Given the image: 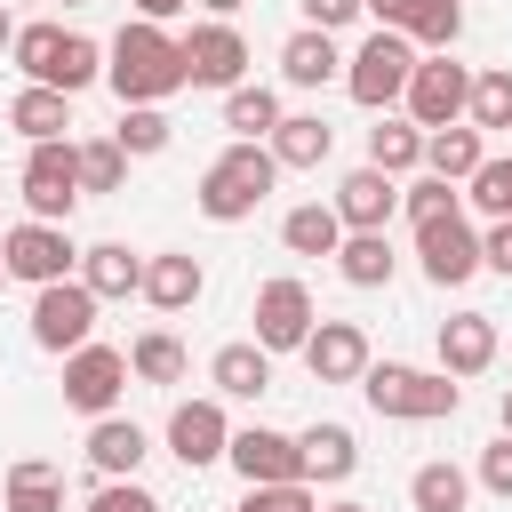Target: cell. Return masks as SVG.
Instances as JSON below:
<instances>
[{
	"label": "cell",
	"mask_w": 512,
	"mask_h": 512,
	"mask_svg": "<svg viewBox=\"0 0 512 512\" xmlns=\"http://www.w3.org/2000/svg\"><path fill=\"white\" fill-rule=\"evenodd\" d=\"M104 80H112V96H120V104H160V96L192 88V72H184V40H176V32H160L152 16L120 24V32H112V48H104Z\"/></svg>",
	"instance_id": "obj_1"
},
{
	"label": "cell",
	"mask_w": 512,
	"mask_h": 512,
	"mask_svg": "<svg viewBox=\"0 0 512 512\" xmlns=\"http://www.w3.org/2000/svg\"><path fill=\"white\" fill-rule=\"evenodd\" d=\"M280 184V160H272V144H248V136H232L216 160H208V176H200V216L208 224H240V216H256L264 208V192Z\"/></svg>",
	"instance_id": "obj_2"
},
{
	"label": "cell",
	"mask_w": 512,
	"mask_h": 512,
	"mask_svg": "<svg viewBox=\"0 0 512 512\" xmlns=\"http://www.w3.org/2000/svg\"><path fill=\"white\" fill-rule=\"evenodd\" d=\"M360 392H368V408L392 416V424H440V416H456V400H464V384H456L448 368H408V360H368Z\"/></svg>",
	"instance_id": "obj_3"
},
{
	"label": "cell",
	"mask_w": 512,
	"mask_h": 512,
	"mask_svg": "<svg viewBox=\"0 0 512 512\" xmlns=\"http://www.w3.org/2000/svg\"><path fill=\"white\" fill-rule=\"evenodd\" d=\"M416 40L408 32H392V24H376L352 56H344V88H352V104L360 112H384V104H400L408 96V72H416Z\"/></svg>",
	"instance_id": "obj_4"
},
{
	"label": "cell",
	"mask_w": 512,
	"mask_h": 512,
	"mask_svg": "<svg viewBox=\"0 0 512 512\" xmlns=\"http://www.w3.org/2000/svg\"><path fill=\"white\" fill-rule=\"evenodd\" d=\"M96 304H104V296H96L80 272H72V280H48V288L32 296V344H40V352H56V360H64V352H80V344L96 336Z\"/></svg>",
	"instance_id": "obj_5"
},
{
	"label": "cell",
	"mask_w": 512,
	"mask_h": 512,
	"mask_svg": "<svg viewBox=\"0 0 512 512\" xmlns=\"http://www.w3.org/2000/svg\"><path fill=\"white\" fill-rule=\"evenodd\" d=\"M80 200H88V192H80V144H72V136L32 144V152H24V208H32L40 224H64Z\"/></svg>",
	"instance_id": "obj_6"
},
{
	"label": "cell",
	"mask_w": 512,
	"mask_h": 512,
	"mask_svg": "<svg viewBox=\"0 0 512 512\" xmlns=\"http://www.w3.org/2000/svg\"><path fill=\"white\" fill-rule=\"evenodd\" d=\"M0 256H8V280H32V288H48V280H72V272H80L72 232H64V224H40V216L8 224V232H0Z\"/></svg>",
	"instance_id": "obj_7"
},
{
	"label": "cell",
	"mask_w": 512,
	"mask_h": 512,
	"mask_svg": "<svg viewBox=\"0 0 512 512\" xmlns=\"http://www.w3.org/2000/svg\"><path fill=\"white\" fill-rule=\"evenodd\" d=\"M408 120L416 128H448V120H464L472 112V72L440 48V56H416V72H408Z\"/></svg>",
	"instance_id": "obj_8"
},
{
	"label": "cell",
	"mask_w": 512,
	"mask_h": 512,
	"mask_svg": "<svg viewBox=\"0 0 512 512\" xmlns=\"http://www.w3.org/2000/svg\"><path fill=\"white\" fill-rule=\"evenodd\" d=\"M136 368H128V352L120 344H80V352H64V408H80V416H112V400H120V384H128Z\"/></svg>",
	"instance_id": "obj_9"
},
{
	"label": "cell",
	"mask_w": 512,
	"mask_h": 512,
	"mask_svg": "<svg viewBox=\"0 0 512 512\" xmlns=\"http://www.w3.org/2000/svg\"><path fill=\"white\" fill-rule=\"evenodd\" d=\"M312 288L296 280V272H280V280H264L256 288V344L264 352H304V336H312Z\"/></svg>",
	"instance_id": "obj_10"
},
{
	"label": "cell",
	"mask_w": 512,
	"mask_h": 512,
	"mask_svg": "<svg viewBox=\"0 0 512 512\" xmlns=\"http://www.w3.org/2000/svg\"><path fill=\"white\" fill-rule=\"evenodd\" d=\"M168 456H176L184 472H200V464H216V456H232V424H224V392H216V400H176V408H168Z\"/></svg>",
	"instance_id": "obj_11"
},
{
	"label": "cell",
	"mask_w": 512,
	"mask_h": 512,
	"mask_svg": "<svg viewBox=\"0 0 512 512\" xmlns=\"http://www.w3.org/2000/svg\"><path fill=\"white\" fill-rule=\"evenodd\" d=\"M184 72H192V88H240L248 40L232 32V16H208V24L184 32Z\"/></svg>",
	"instance_id": "obj_12"
},
{
	"label": "cell",
	"mask_w": 512,
	"mask_h": 512,
	"mask_svg": "<svg viewBox=\"0 0 512 512\" xmlns=\"http://www.w3.org/2000/svg\"><path fill=\"white\" fill-rule=\"evenodd\" d=\"M416 256H424L432 288H464L480 272V232L464 216H432V224H416Z\"/></svg>",
	"instance_id": "obj_13"
},
{
	"label": "cell",
	"mask_w": 512,
	"mask_h": 512,
	"mask_svg": "<svg viewBox=\"0 0 512 512\" xmlns=\"http://www.w3.org/2000/svg\"><path fill=\"white\" fill-rule=\"evenodd\" d=\"M304 368H312L320 384H360V376H368V328H360V320H312Z\"/></svg>",
	"instance_id": "obj_14"
},
{
	"label": "cell",
	"mask_w": 512,
	"mask_h": 512,
	"mask_svg": "<svg viewBox=\"0 0 512 512\" xmlns=\"http://www.w3.org/2000/svg\"><path fill=\"white\" fill-rule=\"evenodd\" d=\"M232 464H240L248 488H264V480H304V440H288V432H272V424H248V432H232Z\"/></svg>",
	"instance_id": "obj_15"
},
{
	"label": "cell",
	"mask_w": 512,
	"mask_h": 512,
	"mask_svg": "<svg viewBox=\"0 0 512 512\" xmlns=\"http://www.w3.org/2000/svg\"><path fill=\"white\" fill-rule=\"evenodd\" d=\"M392 208H400V176H384V168H352V176L336 184V216H344V232H384Z\"/></svg>",
	"instance_id": "obj_16"
},
{
	"label": "cell",
	"mask_w": 512,
	"mask_h": 512,
	"mask_svg": "<svg viewBox=\"0 0 512 512\" xmlns=\"http://www.w3.org/2000/svg\"><path fill=\"white\" fill-rule=\"evenodd\" d=\"M200 288H208V272H200V256H184V248H160V256H144V304L152 312H192L200 304Z\"/></svg>",
	"instance_id": "obj_17"
},
{
	"label": "cell",
	"mask_w": 512,
	"mask_h": 512,
	"mask_svg": "<svg viewBox=\"0 0 512 512\" xmlns=\"http://www.w3.org/2000/svg\"><path fill=\"white\" fill-rule=\"evenodd\" d=\"M336 72H344V56H336V32L304 24V32H288V40H280V80H288V88H328Z\"/></svg>",
	"instance_id": "obj_18"
},
{
	"label": "cell",
	"mask_w": 512,
	"mask_h": 512,
	"mask_svg": "<svg viewBox=\"0 0 512 512\" xmlns=\"http://www.w3.org/2000/svg\"><path fill=\"white\" fill-rule=\"evenodd\" d=\"M144 456H152L144 424H128V416H96V424H88V464H96L104 480H136Z\"/></svg>",
	"instance_id": "obj_19"
},
{
	"label": "cell",
	"mask_w": 512,
	"mask_h": 512,
	"mask_svg": "<svg viewBox=\"0 0 512 512\" xmlns=\"http://www.w3.org/2000/svg\"><path fill=\"white\" fill-rule=\"evenodd\" d=\"M8 128H16L24 144H56V136L72 128V96H64V88L24 80V88H16V104H8Z\"/></svg>",
	"instance_id": "obj_20"
},
{
	"label": "cell",
	"mask_w": 512,
	"mask_h": 512,
	"mask_svg": "<svg viewBox=\"0 0 512 512\" xmlns=\"http://www.w3.org/2000/svg\"><path fill=\"white\" fill-rule=\"evenodd\" d=\"M488 360H496V320H488V312L440 320V368H448V376H480Z\"/></svg>",
	"instance_id": "obj_21"
},
{
	"label": "cell",
	"mask_w": 512,
	"mask_h": 512,
	"mask_svg": "<svg viewBox=\"0 0 512 512\" xmlns=\"http://www.w3.org/2000/svg\"><path fill=\"white\" fill-rule=\"evenodd\" d=\"M264 144H272L280 168H320V160L336 152V128H328L320 112H280V128H272Z\"/></svg>",
	"instance_id": "obj_22"
},
{
	"label": "cell",
	"mask_w": 512,
	"mask_h": 512,
	"mask_svg": "<svg viewBox=\"0 0 512 512\" xmlns=\"http://www.w3.org/2000/svg\"><path fill=\"white\" fill-rule=\"evenodd\" d=\"M488 160V144H480V128L472 120H448V128H424V168L432 176H448V184H472V168Z\"/></svg>",
	"instance_id": "obj_23"
},
{
	"label": "cell",
	"mask_w": 512,
	"mask_h": 512,
	"mask_svg": "<svg viewBox=\"0 0 512 512\" xmlns=\"http://www.w3.org/2000/svg\"><path fill=\"white\" fill-rule=\"evenodd\" d=\"M80 280L112 304V296H136L144 288V256L128 248V240H96V248H80Z\"/></svg>",
	"instance_id": "obj_24"
},
{
	"label": "cell",
	"mask_w": 512,
	"mask_h": 512,
	"mask_svg": "<svg viewBox=\"0 0 512 512\" xmlns=\"http://www.w3.org/2000/svg\"><path fill=\"white\" fill-rule=\"evenodd\" d=\"M208 384H216L224 400H264V392H272V352H264V344H224V352L208 360Z\"/></svg>",
	"instance_id": "obj_25"
},
{
	"label": "cell",
	"mask_w": 512,
	"mask_h": 512,
	"mask_svg": "<svg viewBox=\"0 0 512 512\" xmlns=\"http://www.w3.org/2000/svg\"><path fill=\"white\" fill-rule=\"evenodd\" d=\"M280 240H288V256H336V248H344V216H336V200H304V208H288V216H280Z\"/></svg>",
	"instance_id": "obj_26"
},
{
	"label": "cell",
	"mask_w": 512,
	"mask_h": 512,
	"mask_svg": "<svg viewBox=\"0 0 512 512\" xmlns=\"http://www.w3.org/2000/svg\"><path fill=\"white\" fill-rule=\"evenodd\" d=\"M360 472V440L344 424H312L304 432V480H352Z\"/></svg>",
	"instance_id": "obj_27"
},
{
	"label": "cell",
	"mask_w": 512,
	"mask_h": 512,
	"mask_svg": "<svg viewBox=\"0 0 512 512\" xmlns=\"http://www.w3.org/2000/svg\"><path fill=\"white\" fill-rule=\"evenodd\" d=\"M0 512H64V480H56V464L16 456V464H8V504H0Z\"/></svg>",
	"instance_id": "obj_28"
},
{
	"label": "cell",
	"mask_w": 512,
	"mask_h": 512,
	"mask_svg": "<svg viewBox=\"0 0 512 512\" xmlns=\"http://www.w3.org/2000/svg\"><path fill=\"white\" fill-rule=\"evenodd\" d=\"M224 128H232V136H248V144H264V136L280 128V96H272L264 80H256V88H248V80H240V88H224Z\"/></svg>",
	"instance_id": "obj_29"
},
{
	"label": "cell",
	"mask_w": 512,
	"mask_h": 512,
	"mask_svg": "<svg viewBox=\"0 0 512 512\" xmlns=\"http://www.w3.org/2000/svg\"><path fill=\"white\" fill-rule=\"evenodd\" d=\"M392 264H400V256H392V240H384V232H344V248H336V272H344L352 288H384V280H392Z\"/></svg>",
	"instance_id": "obj_30"
},
{
	"label": "cell",
	"mask_w": 512,
	"mask_h": 512,
	"mask_svg": "<svg viewBox=\"0 0 512 512\" xmlns=\"http://www.w3.org/2000/svg\"><path fill=\"white\" fill-rule=\"evenodd\" d=\"M416 160H424V128H416V120H376V128H368V168L408 176Z\"/></svg>",
	"instance_id": "obj_31"
},
{
	"label": "cell",
	"mask_w": 512,
	"mask_h": 512,
	"mask_svg": "<svg viewBox=\"0 0 512 512\" xmlns=\"http://www.w3.org/2000/svg\"><path fill=\"white\" fill-rule=\"evenodd\" d=\"M120 152L128 160H152V152H168V136H176V120L160 112V104H120Z\"/></svg>",
	"instance_id": "obj_32"
},
{
	"label": "cell",
	"mask_w": 512,
	"mask_h": 512,
	"mask_svg": "<svg viewBox=\"0 0 512 512\" xmlns=\"http://www.w3.org/2000/svg\"><path fill=\"white\" fill-rule=\"evenodd\" d=\"M464 496H472V480L456 464H416L408 472V504L416 512H464Z\"/></svg>",
	"instance_id": "obj_33"
},
{
	"label": "cell",
	"mask_w": 512,
	"mask_h": 512,
	"mask_svg": "<svg viewBox=\"0 0 512 512\" xmlns=\"http://www.w3.org/2000/svg\"><path fill=\"white\" fill-rule=\"evenodd\" d=\"M128 368H136L144 384H184V344H176L168 328H144V336L128 344Z\"/></svg>",
	"instance_id": "obj_34"
},
{
	"label": "cell",
	"mask_w": 512,
	"mask_h": 512,
	"mask_svg": "<svg viewBox=\"0 0 512 512\" xmlns=\"http://www.w3.org/2000/svg\"><path fill=\"white\" fill-rule=\"evenodd\" d=\"M8 56H16L24 80L48 88V72H56V56H64V24H16V48H8Z\"/></svg>",
	"instance_id": "obj_35"
},
{
	"label": "cell",
	"mask_w": 512,
	"mask_h": 512,
	"mask_svg": "<svg viewBox=\"0 0 512 512\" xmlns=\"http://www.w3.org/2000/svg\"><path fill=\"white\" fill-rule=\"evenodd\" d=\"M88 80H104V48H96L88 32H64V56H56V72H48V88H64V96H80Z\"/></svg>",
	"instance_id": "obj_36"
},
{
	"label": "cell",
	"mask_w": 512,
	"mask_h": 512,
	"mask_svg": "<svg viewBox=\"0 0 512 512\" xmlns=\"http://www.w3.org/2000/svg\"><path fill=\"white\" fill-rule=\"evenodd\" d=\"M120 184H128L120 136H88V144H80V192H120Z\"/></svg>",
	"instance_id": "obj_37"
},
{
	"label": "cell",
	"mask_w": 512,
	"mask_h": 512,
	"mask_svg": "<svg viewBox=\"0 0 512 512\" xmlns=\"http://www.w3.org/2000/svg\"><path fill=\"white\" fill-rule=\"evenodd\" d=\"M456 32H464V0H424V8H416V24H408V40H416L424 56L456 48Z\"/></svg>",
	"instance_id": "obj_38"
},
{
	"label": "cell",
	"mask_w": 512,
	"mask_h": 512,
	"mask_svg": "<svg viewBox=\"0 0 512 512\" xmlns=\"http://www.w3.org/2000/svg\"><path fill=\"white\" fill-rule=\"evenodd\" d=\"M472 128L488 136V128H512V72L496 64V72H472Z\"/></svg>",
	"instance_id": "obj_39"
},
{
	"label": "cell",
	"mask_w": 512,
	"mask_h": 512,
	"mask_svg": "<svg viewBox=\"0 0 512 512\" xmlns=\"http://www.w3.org/2000/svg\"><path fill=\"white\" fill-rule=\"evenodd\" d=\"M464 192H472V208H480L488 224H504V216H512V160H480Z\"/></svg>",
	"instance_id": "obj_40"
},
{
	"label": "cell",
	"mask_w": 512,
	"mask_h": 512,
	"mask_svg": "<svg viewBox=\"0 0 512 512\" xmlns=\"http://www.w3.org/2000/svg\"><path fill=\"white\" fill-rule=\"evenodd\" d=\"M240 512H320V496H312V480H264L240 496Z\"/></svg>",
	"instance_id": "obj_41"
},
{
	"label": "cell",
	"mask_w": 512,
	"mask_h": 512,
	"mask_svg": "<svg viewBox=\"0 0 512 512\" xmlns=\"http://www.w3.org/2000/svg\"><path fill=\"white\" fill-rule=\"evenodd\" d=\"M400 208H408V216H416V224H432V216H456V184H448V176H432V168H424V176H416V184H408V192H400Z\"/></svg>",
	"instance_id": "obj_42"
},
{
	"label": "cell",
	"mask_w": 512,
	"mask_h": 512,
	"mask_svg": "<svg viewBox=\"0 0 512 512\" xmlns=\"http://www.w3.org/2000/svg\"><path fill=\"white\" fill-rule=\"evenodd\" d=\"M88 512H160V496L136 488V480H104V488L88 496Z\"/></svg>",
	"instance_id": "obj_43"
},
{
	"label": "cell",
	"mask_w": 512,
	"mask_h": 512,
	"mask_svg": "<svg viewBox=\"0 0 512 512\" xmlns=\"http://www.w3.org/2000/svg\"><path fill=\"white\" fill-rule=\"evenodd\" d=\"M480 488H488V496H512V432L480 448Z\"/></svg>",
	"instance_id": "obj_44"
},
{
	"label": "cell",
	"mask_w": 512,
	"mask_h": 512,
	"mask_svg": "<svg viewBox=\"0 0 512 512\" xmlns=\"http://www.w3.org/2000/svg\"><path fill=\"white\" fill-rule=\"evenodd\" d=\"M296 8H304V24H320V32H344V24H352L368 0H296Z\"/></svg>",
	"instance_id": "obj_45"
},
{
	"label": "cell",
	"mask_w": 512,
	"mask_h": 512,
	"mask_svg": "<svg viewBox=\"0 0 512 512\" xmlns=\"http://www.w3.org/2000/svg\"><path fill=\"white\" fill-rule=\"evenodd\" d=\"M480 264H496V272H512V216L480 232Z\"/></svg>",
	"instance_id": "obj_46"
},
{
	"label": "cell",
	"mask_w": 512,
	"mask_h": 512,
	"mask_svg": "<svg viewBox=\"0 0 512 512\" xmlns=\"http://www.w3.org/2000/svg\"><path fill=\"white\" fill-rule=\"evenodd\" d=\"M416 8H424V0H368V16H376V24H392V32H408V24H416Z\"/></svg>",
	"instance_id": "obj_47"
},
{
	"label": "cell",
	"mask_w": 512,
	"mask_h": 512,
	"mask_svg": "<svg viewBox=\"0 0 512 512\" xmlns=\"http://www.w3.org/2000/svg\"><path fill=\"white\" fill-rule=\"evenodd\" d=\"M192 0H136V16H152V24H168V16H184Z\"/></svg>",
	"instance_id": "obj_48"
},
{
	"label": "cell",
	"mask_w": 512,
	"mask_h": 512,
	"mask_svg": "<svg viewBox=\"0 0 512 512\" xmlns=\"http://www.w3.org/2000/svg\"><path fill=\"white\" fill-rule=\"evenodd\" d=\"M16 48V16H8V0H0V56Z\"/></svg>",
	"instance_id": "obj_49"
},
{
	"label": "cell",
	"mask_w": 512,
	"mask_h": 512,
	"mask_svg": "<svg viewBox=\"0 0 512 512\" xmlns=\"http://www.w3.org/2000/svg\"><path fill=\"white\" fill-rule=\"evenodd\" d=\"M200 8H208V16H232V8H248V0H200Z\"/></svg>",
	"instance_id": "obj_50"
},
{
	"label": "cell",
	"mask_w": 512,
	"mask_h": 512,
	"mask_svg": "<svg viewBox=\"0 0 512 512\" xmlns=\"http://www.w3.org/2000/svg\"><path fill=\"white\" fill-rule=\"evenodd\" d=\"M496 416H504V432H512V384H504V400H496Z\"/></svg>",
	"instance_id": "obj_51"
},
{
	"label": "cell",
	"mask_w": 512,
	"mask_h": 512,
	"mask_svg": "<svg viewBox=\"0 0 512 512\" xmlns=\"http://www.w3.org/2000/svg\"><path fill=\"white\" fill-rule=\"evenodd\" d=\"M320 512H368V504H320Z\"/></svg>",
	"instance_id": "obj_52"
},
{
	"label": "cell",
	"mask_w": 512,
	"mask_h": 512,
	"mask_svg": "<svg viewBox=\"0 0 512 512\" xmlns=\"http://www.w3.org/2000/svg\"><path fill=\"white\" fill-rule=\"evenodd\" d=\"M0 288H8V256H0Z\"/></svg>",
	"instance_id": "obj_53"
},
{
	"label": "cell",
	"mask_w": 512,
	"mask_h": 512,
	"mask_svg": "<svg viewBox=\"0 0 512 512\" xmlns=\"http://www.w3.org/2000/svg\"><path fill=\"white\" fill-rule=\"evenodd\" d=\"M64 8H88V0H64Z\"/></svg>",
	"instance_id": "obj_54"
}]
</instances>
